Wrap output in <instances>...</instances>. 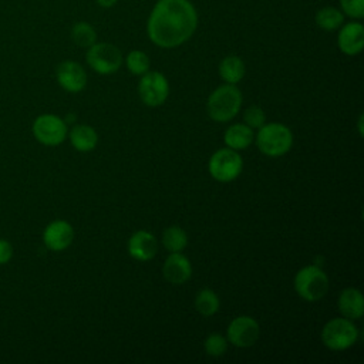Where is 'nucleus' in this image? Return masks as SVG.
<instances>
[{
    "instance_id": "f257e3e1",
    "label": "nucleus",
    "mask_w": 364,
    "mask_h": 364,
    "mask_svg": "<svg viewBox=\"0 0 364 364\" xmlns=\"http://www.w3.org/2000/svg\"><path fill=\"white\" fill-rule=\"evenodd\" d=\"M198 27V11L189 0H158L146 21L149 40L161 48L186 43Z\"/></svg>"
},
{
    "instance_id": "f03ea898",
    "label": "nucleus",
    "mask_w": 364,
    "mask_h": 364,
    "mask_svg": "<svg viewBox=\"0 0 364 364\" xmlns=\"http://www.w3.org/2000/svg\"><path fill=\"white\" fill-rule=\"evenodd\" d=\"M242 92L235 84L218 87L208 98V114L216 122H226L235 118L242 107Z\"/></svg>"
},
{
    "instance_id": "7ed1b4c3",
    "label": "nucleus",
    "mask_w": 364,
    "mask_h": 364,
    "mask_svg": "<svg viewBox=\"0 0 364 364\" xmlns=\"http://www.w3.org/2000/svg\"><path fill=\"white\" fill-rule=\"evenodd\" d=\"M256 145L259 151L267 156H282L290 151L293 145V134L284 124L264 122L257 131Z\"/></svg>"
},
{
    "instance_id": "20e7f679",
    "label": "nucleus",
    "mask_w": 364,
    "mask_h": 364,
    "mask_svg": "<svg viewBox=\"0 0 364 364\" xmlns=\"http://www.w3.org/2000/svg\"><path fill=\"white\" fill-rule=\"evenodd\" d=\"M327 274L317 266H304L294 276L296 293L307 301H317L328 291Z\"/></svg>"
},
{
    "instance_id": "39448f33",
    "label": "nucleus",
    "mask_w": 364,
    "mask_h": 364,
    "mask_svg": "<svg viewBox=\"0 0 364 364\" xmlns=\"http://www.w3.org/2000/svg\"><path fill=\"white\" fill-rule=\"evenodd\" d=\"M358 338V330L353 320L336 317L327 321L321 330L323 344L334 351L350 348Z\"/></svg>"
},
{
    "instance_id": "423d86ee",
    "label": "nucleus",
    "mask_w": 364,
    "mask_h": 364,
    "mask_svg": "<svg viewBox=\"0 0 364 364\" xmlns=\"http://www.w3.org/2000/svg\"><path fill=\"white\" fill-rule=\"evenodd\" d=\"M209 173L210 176L222 183L235 181L243 168L242 156L237 151L230 148H222L212 154L209 158Z\"/></svg>"
},
{
    "instance_id": "0eeeda50",
    "label": "nucleus",
    "mask_w": 364,
    "mask_h": 364,
    "mask_svg": "<svg viewBox=\"0 0 364 364\" xmlns=\"http://www.w3.org/2000/svg\"><path fill=\"white\" fill-rule=\"evenodd\" d=\"M87 64L98 74L108 75L119 70L122 64L121 50L111 43H94L87 48Z\"/></svg>"
},
{
    "instance_id": "6e6552de",
    "label": "nucleus",
    "mask_w": 364,
    "mask_h": 364,
    "mask_svg": "<svg viewBox=\"0 0 364 364\" xmlns=\"http://www.w3.org/2000/svg\"><path fill=\"white\" fill-rule=\"evenodd\" d=\"M34 138L47 146H57L63 144L68 135L67 122L54 114H41L33 122Z\"/></svg>"
},
{
    "instance_id": "1a4fd4ad",
    "label": "nucleus",
    "mask_w": 364,
    "mask_h": 364,
    "mask_svg": "<svg viewBox=\"0 0 364 364\" xmlns=\"http://www.w3.org/2000/svg\"><path fill=\"white\" fill-rule=\"evenodd\" d=\"M141 101L148 107L162 105L169 95V82L159 71H146L138 82Z\"/></svg>"
},
{
    "instance_id": "9d476101",
    "label": "nucleus",
    "mask_w": 364,
    "mask_h": 364,
    "mask_svg": "<svg viewBox=\"0 0 364 364\" xmlns=\"http://www.w3.org/2000/svg\"><path fill=\"white\" fill-rule=\"evenodd\" d=\"M228 341L235 347H252L260 337L259 323L250 316L235 317L226 330Z\"/></svg>"
},
{
    "instance_id": "9b49d317",
    "label": "nucleus",
    "mask_w": 364,
    "mask_h": 364,
    "mask_svg": "<svg viewBox=\"0 0 364 364\" xmlns=\"http://www.w3.org/2000/svg\"><path fill=\"white\" fill-rule=\"evenodd\" d=\"M55 78L58 85L71 94L82 91L87 85L85 70L81 64L73 60H65L57 65Z\"/></svg>"
},
{
    "instance_id": "f8f14e48",
    "label": "nucleus",
    "mask_w": 364,
    "mask_h": 364,
    "mask_svg": "<svg viewBox=\"0 0 364 364\" xmlns=\"http://www.w3.org/2000/svg\"><path fill=\"white\" fill-rule=\"evenodd\" d=\"M74 240V229L70 222L55 219L50 222L43 232V243L48 250H65Z\"/></svg>"
},
{
    "instance_id": "ddd939ff",
    "label": "nucleus",
    "mask_w": 364,
    "mask_h": 364,
    "mask_svg": "<svg viewBox=\"0 0 364 364\" xmlns=\"http://www.w3.org/2000/svg\"><path fill=\"white\" fill-rule=\"evenodd\" d=\"M337 46L346 55H357L364 47V26L360 21L343 23L337 34Z\"/></svg>"
},
{
    "instance_id": "4468645a",
    "label": "nucleus",
    "mask_w": 364,
    "mask_h": 364,
    "mask_svg": "<svg viewBox=\"0 0 364 364\" xmlns=\"http://www.w3.org/2000/svg\"><path fill=\"white\" fill-rule=\"evenodd\" d=\"M128 253L138 262H148L158 253V240L148 230H136L128 239Z\"/></svg>"
},
{
    "instance_id": "2eb2a0df",
    "label": "nucleus",
    "mask_w": 364,
    "mask_h": 364,
    "mask_svg": "<svg viewBox=\"0 0 364 364\" xmlns=\"http://www.w3.org/2000/svg\"><path fill=\"white\" fill-rule=\"evenodd\" d=\"M164 277L171 284H183L192 276V264L181 252H172L164 262Z\"/></svg>"
},
{
    "instance_id": "dca6fc26",
    "label": "nucleus",
    "mask_w": 364,
    "mask_h": 364,
    "mask_svg": "<svg viewBox=\"0 0 364 364\" xmlns=\"http://www.w3.org/2000/svg\"><path fill=\"white\" fill-rule=\"evenodd\" d=\"M338 311L348 320H358L364 314V299L358 289L347 287L338 294Z\"/></svg>"
},
{
    "instance_id": "f3484780",
    "label": "nucleus",
    "mask_w": 364,
    "mask_h": 364,
    "mask_svg": "<svg viewBox=\"0 0 364 364\" xmlns=\"http://www.w3.org/2000/svg\"><path fill=\"white\" fill-rule=\"evenodd\" d=\"M71 145L74 146V149L80 151V152H90L97 146L98 142V135L95 132V129L90 125L85 124H77L74 125L68 135Z\"/></svg>"
},
{
    "instance_id": "a211bd4d",
    "label": "nucleus",
    "mask_w": 364,
    "mask_h": 364,
    "mask_svg": "<svg viewBox=\"0 0 364 364\" xmlns=\"http://www.w3.org/2000/svg\"><path fill=\"white\" fill-rule=\"evenodd\" d=\"M253 136V129L243 122L228 127L223 135V141L228 148L235 151H243L252 144Z\"/></svg>"
},
{
    "instance_id": "6ab92c4d",
    "label": "nucleus",
    "mask_w": 364,
    "mask_h": 364,
    "mask_svg": "<svg viewBox=\"0 0 364 364\" xmlns=\"http://www.w3.org/2000/svg\"><path fill=\"white\" fill-rule=\"evenodd\" d=\"M246 67L240 57L228 55L219 64V75L226 84H237L245 77Z\"/></svg>"
},
{
    "instance_id": "aec40b11",
    "label": "nucleus",
    "mask_w": 364,
    "mask_h": 364,
    "mask_svg": "<svg viewBox=\"0 0 364 364\" xmlns=\"http://www.w3.org/2000/svg\"><path fill=\"white\" fill-rule=\"evenodd\" d=\"M314 21L324 31H336L344 23V14L337 7L324 6L317 10L314 16Z\"/></svg>"
},
{
    "instance_id": "412c9836",
    "label": "nucleus",
    "mask_w": 364,
    "mask_h": 364,
    "mask_svg": "<svg viewBox=\"0 0 364 364\" xmlns=\"http://www.w3.org/2000/svg\"><path fill=\"white\" fill-rule=\"evenodd\" d=\"M219 297L210 289H202L196 293L193 306L196 311L203 317H210L219 310Z\"/></svg>"
},
{
    "instance_id": "4be33fe9",
    "label": "nucleus",
    "mask_w": 364,
    "mask_h": 364,
    "mask_svg": "<svg viewBox=\"0 0 364 364\" xmlns=\"http://www.w3.org/2000/svg\"><path fill=\"white\" fill-rule=\"evenodd\" d=\"M162 245L164 247L172 253V252H181L188 245V235L186 232L178 226V225H172L169 228H166L162 233Z\"/></svg>"
},
{
    "instance_id": "5701e85b",
    "label": "nucleus",
    "mask_w": 364,
    "mask_h": 364,
    "mask_svg": "<svg viewBox=\"0 0 364 364\" xmlns=\"http://www.w3.org/2000/svg\"><path fill=\"white\" fill-rule=\"evenodd\" d=\"M70 36H71L73 43L78 47H82V48H88L94 43H97V31L87 21H77L71 27Z\"/></svg>"
},
{
    "instance_id": "b1692460",
    "label": "nucleus",
    "mask_w": 364,
    "mask_h": 364,
    "mask_svg": "<svg viewBox=\"0 0 364 364\" xmlns=\"http://www.w3.org/2000/svg\"><path fill=\"white\" fill-rule=\"evenodd\" d=\"M125 64L127 68L129 70V73H132L134 75H142L146 71H149V57L146 53L141 51V50H132L127 54L125 57Z\"/></svg>"
},
{
    "instance_id": "393cba45",
    "label": "nucleus",
    "mask_w": 364,
    "mask_h": 364,
    "mask_svg": "<svg viewBox=\"0 0 364 364\" xmlns=\"http://www.w3.org/2000/svg\"><path fill=\"white\" fill-rule=\"evenodd\" d=\"M203 348L208 355L220 357L225 354V351L228 348V338H225L222 334L212 333L205 338Z\"/></svg>"
},
{
    "instance_id": "a878e982",
    "label": "nucleus",
    "mask_w": 364,
    "mask_h": 364,
    "mask_svg": "<svg viewBox=\"0 0 364 364\" xmlns=\"http://www.w3.org/2000/svg\"><path fill=\"white\" fill-rule=\"evenodd\" d=\"M338 3L344 16L353 20H361L364 17V0H338Z\"/></svg>"
},
{
    "instance_id": "bb28decb",
    "label": "nucleus",
    "mask_w": 364,
    "mask_h": 364,
    "mask_svg": "<svg viewBox=\"0 0 364 364\" xmlns=\"http://www.w3.org/2000/svg\"><path fill=\"white\" fill-rule=\"evenodd\" d=\"M243 121L247 127L252 129H259L264 122H266V115L264 111L256 105L249 107L245 114H243Z\"/></svg>"
},
{
    "instance_id": "cd10ccee",
    "label": "nucleus",
    "mask_w": 364,
    "mask_h": 364,
    "mask_svg": "<svg viewBox=\"0 0 364 364\" xmlns=\"http://www.w3.org/2000/svg\"><path fill=\"white\" fill-rule=\"evenodd\" d=\"M13 255H14L13 245L7 239L0 237V266L7 264L13 259Z\"/></svg>"
},
{
    "instance_id": "c85d7f7f",
    "label": "nucleus",
    "mask_w": 364,
    "mask_h": 364,
    "mask_svg": "<svg viewBox=\"0 0 364 364\" xmlns=\"http://www.w3.org/2000/svg\"><path fill=\"white\" fill-rule=\"evenodd\" d=\"M95 1L102 9H111V7H114L117 4L118 0H95Z\"/></svg>"
},
{
    "instance_id": "c756f323",
    "label": "nucleus",
    "mask_w": 364,
    "mask_h": 364,
    "mask_svg": "<svg viewBox=\"0 0 364 364\" xmlns=\"http://www.w3.org/2000/svg\"><path fill=\"white\" fill-rule=\"evenodd\" d=\"M358 134L363 135V115H360L358 118Z\"/></svg>"
}]
</instances>
